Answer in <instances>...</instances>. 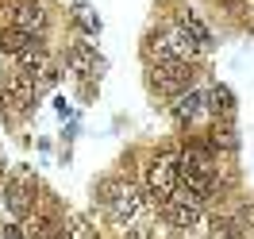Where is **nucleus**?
<instances>
[{"label":"nucleus","instance_id":"nucleus-1","mask_svg":"<svg viewBox=\"0 0 254 239\" xmlns=\"http://www.w3.org/2000/svg\"><path fill=\"white\" fill-rule=\"evenodd\" d=\"M146 189H150V201L154 205H166L177 193V155H158V159L146 166Z\"/></svg>","mask_w":254,"mask_h":239},{"label":"nucleus","instance_id":"nucleus-2","mask_svg":"<svg viewBox=\"0 0 254 239\" xmlns=\"http://www.w3.org/2000/svg\"><path fill=\"white\" fill-rule=\"evenodd\" d=\"M100 205L112 212V220H135L139 208H143V197L127 181H104L100 185Z\"/></svg>","mask_w":254,"mask_h":239},{"label":"nucleus","instance_id":"nucleus-3","mask_svg":"<svg viewBox=\"0 0 254 239\" xmlns=\"http://www.w3.org/2000/svg\"><path fill=\"white\" fill-rule=\"evenodd\" d=\"M150 81H154V89L166 96H181L192 89V74L185 62H158L154 66V74H150Z\"/></svg>","mask_w":254,"mask_h":239},{"label":"nucleus","instance_id":"nucleus-4","mask_svg":"<svg viewBox=\"0 0 254 239\" xmlns=\"http://www.w3.org/2000/svg\"><path fill=\"white\" fill-rule=\"evenodd\" d=\"M0 93H4V104H12L16 112H23V108H31V104H35L39 85H35L23 70H12V74L0 78Z\"/></svg>","mask_w":254,"mask_h":239},{"label":"nucleus","instance_id":"nucleus-5","mask_svg":"<svg viewBox=\"0 0 254 239\" xmlns=\"http://www.w3.org/2000/svg\"><path fill=\"white\" fill-rule=\"evenodd\" d=\"M150 54H154L158 62H185L189 66V58L196 54V47H192L181 31H162V35L150 39Z\"/></svg>","mask_w":254,"mask_h":239},{"label":"nucleus","instance_id":"nucleus-6","mask_svg":"<svg viewBox=\"0 0 254 239\" xmlns=\"http://www.w3.org/2000/svg\"><path fill=\"white\" fill-rule=\"evenodd\" d=\"M31 197H35V177L23 170V174H16L8 185H4V208L16 216V220H23L27 212H31Z\"/></svg>","mask_w":254,"mask_h":239},{"label":"nucleus","instance_id":"nucleus-7","mask_svg":"<svg viewBox=\"0 0 254 239\" xmlns=\"http://www.w3.org/2000/svg\"><path fill=\"white\" fill-rule=\"evenodd\" d=\"M47 27V12H43V4H35V0H16L12 4V31H23L39 39Z\"/></svg>","mask_w":254,"mask_h":239},{"label":"nucleus","instance_id":"nucleus-8","mask_svg":"<svg viewBox=\"0 0 254 239\" xmlns=\"http://www.w3.org/2000/svg\"><path fill=\"white\" fill-rule=\"evenodd\" d=\"M162 216L174 224V228H196V224H200V205L192 201L189 193H181V189H177L174 197H170V201L162 205Z\"/></svg>","mask_w":254,"mask_h":239},{"label":"nucleus","instance_id":"nucleus-9","mask_svg":"<svg viewBox=\"0 0 254 239\" xmlns=\"http://www.w3.org/2000/svg\"><path fill=\"white\" fill-rule=\"evenodd\" d=\"M65 66H69V74L89 78L96 70V47L93 43H69V47H65Z\"/></svg>","mask_w":254,"mask_h":239},{"label":"nucleus","instance_id":"nucleus-10","mask_svg":"<svg viewBox=\"0 0 254 239\" xmlns=\"http://www.w3.org/2000/svg\"><path fill=\"white\" fill-rule=\"evenodd\" d=\"M177 31L189 39L196 50H208L212 47V31H208V23L200 16H192V12H181V19H177Z\"/></svg>","mask_w":254,"mask_h":239},{"label":"nucleus","instance_id":"nucleus-11","mask_svg":"<svg viewBox=\"0 0 254 239\" xmlns=\"http://www.w3.org/2000/svg\"><path fill=\"white\" fill-rule=\"evenodd\" d=\"M200 112H204V93L189 89V93L174 96V120H177V124H192Z\"/></svg>","mask_w":254,"mask_h":239},{"label":"nucleus","instance_id":"nucleus-12","mask_svg":"<svg viewBox=\"0 0 254 239\" xmlns=\"http://www.w3.org/2000/svg\"><path fill=\"white\" fill-rule=\"evenodd\" d=\"M204 108H212L220 120H231V116H235V93H231L227 85H216V89L204 96Z\"/></svg>","mask_w":254,"mask_h":239},{"label":"nucleus","instance_id":"nucleus-13","mask_svg":"<svg viewBox=\"0 0 254 239\" xmlns=\"http://www.w3.org/2000/svg\"><path fill=\"white\" fill-rule=\"evenodd\" d=\"M31 43H35V39H31V35H23V31H12V27H8V31H0V50H4V54H12V58L23 54Z\"/></svg>","mask_w":254,"mask_h":239},{"label":"nucleus","instance_id":"nucleus-14","mask_svg":"<svg viewBox=\"0 0 254 239\" xmlns=\"http://www.w3.org/2000/svg\"><path fill=\"white\" fill-rule=\"evenodd\" d=\"M73 19H77L89 35H100V27H104V23H100V16H96L89 4H73Z\"/></svg>","mask_w":254,"mask_h":239},{"label":"nucleus","instance_id":"nucleus-15","mask_svg":"<svg viewBox=\"0 0 254 239\" xmlns=\"http://www.w3.org/2000/svg\"><path fill=\"white\" fill-rule=\"evenodd\" d=\"M212 143H216V147H235V131H231V128H216V131H212Z\"/></svg>","mask_w":254,"mask_h":239},{"label":"nucleus","instance_id":"nucleus-16","mask_svg":"<svg viewBox=\"0 0 254 239\" xmlns=\"http://www.w3.org/2000/svg\"><path fill=\"white\" fill-rule=\"evenodd\" d=\"M0 239H27V236H23L19 228H4V236H0Z\"/></svg>","mask_w":254,"mask_h":239},{"label":"nucleus","instance_id":"nucleus-17","mask_svg":"<svg viewBox=\"0 0 254 239\" xmlns=\"http://www.w3.org/2000/svg\"><path fill=\"white\" fill-rule=\"evenodd\" d=\"M43 239H65V236H62V232H50V236H43Z\"/></svg>","mask_w":254,"mask_h":239},{"label":"nucleus","instance_id":"nucleus-18","mask_svg":"<svg viewBox=\"0 0 254 239\" xmlns=\"http://www.w3.org/2000/svg\"><path fill=\"white\" fill-rule=\"evenodd\" d=\"M4 170H8V162H4V151H0V174H4Z\"/></svg>","mask_w":254,"mask_h":239}]
</instances>
